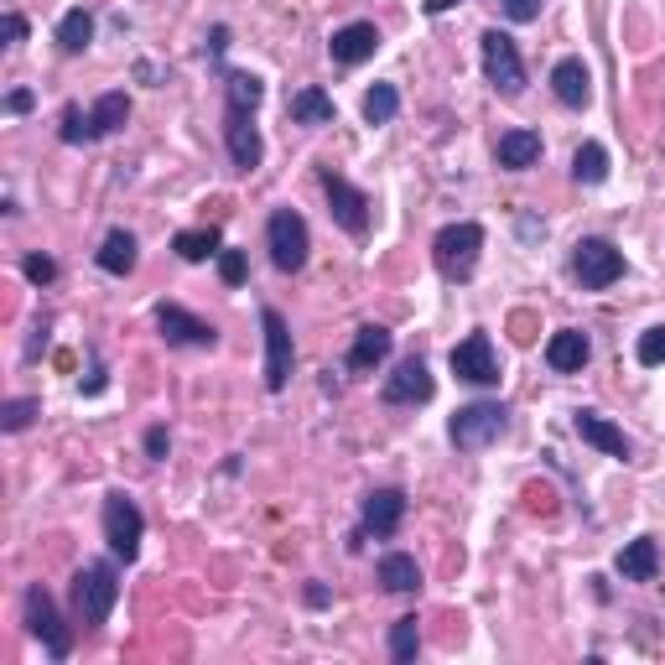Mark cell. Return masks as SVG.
<instances>
[{"instance_id":"6da1fadb","label":"cell","mask_w":665,"mask_h":665,"mask_svg":"<svg viewBox=\"0 0 665 665\" xmlns=\"http://www.w3.org/2000/svg\"><path fill=\"white\" fill-rule=\"evenodd\" d=\"M120 603V577L115 567H104V562H89V567H78V577H73V608H78V618L89 624V629H99L104 618L115 614Z\"/></svg>"},{"instance_id":"7a4b0ae2","label":"cell","mask_w":665,"mask_h":665,"mask_svg":"<svg viewBox=\"0 0 665 665\" xmlns=\"http://www.w3.org/2000/svg\"><path fill=\"white\" fill-rule=\"evenodd\" d=\"M478 250H484V229L478 224H448L442 235L431 239V261L448 281H468L478 271Z\"/></svg>"},{"instance_id":"3957f363","label":"cell","mask_w":665,"mask_h":665,"mask_svg":"<svg viewBox=\"0 0 665 665\" xmlns=\"http://www.w3.org/2000/svg\"><path fill=\"white\" fill-rule=\"evenodd\" d=\"M265 244H271V265L276 271H302L308 265V250H312V235H308V218L297 209H276L271 224H265Z\"/></svg>"},{"instance_id":"277c9868","label":"cell","mask_w":665,"mask_h":665,"mask_svg":"<svg viewBox=\"0 0 665 665\" xmlns=\"http://www.w3.org/2000/svg\"><path fill=\"white\" fill-rule=\"evenodd\" d=\"M452 448L457 452H484L489 442H499L504 437V405L494 401H474V405H463L457 416H452Z\"/></svg>"},{"instance_id":"5b68a950","label":"cell","mask_w":665,"mask_h":665,"mask_svg":"<svg viewBox=\"0 0 665 665\" xmlns=\"http://www.w3.org/2000/svg\"><path fill=\"white\" fill-rule=\"evenodd\" d=\"M141 536H146V520L136 510V499L125 494H110L104 499V541L115 551L120 562H136L141 556Z\"/></svg>"},{"instance_id":"8992f818","label":"cell","mask_w":665,"mask_h":665,"mask_svg":"<svg viewBox=\"0 0 665 665\" xmlns=\"http://www.w3.org/2000/svg\"><path fill=\"white\" fill-rule=\"evenodd\" d=\"M484 78L504 99H515L525 89V63H520V52H515L510 32H484Z\"/></svg>"},{"instance_id":"52a82bcc","label":"cell","mask_w":665,"mask_h":665,"mask_svg":"<svg viewBox=\"0 0 665 665\" xmlns=\"http://www.w3.org/2000/svg\"><path fill=\"white\" fill-rule=\"evenodd\" d=\"M22 608H26V624H32V635L42 640V650H48L52 661H68L73 640H68V629H63V618H58V603H52V593L42 588V582H37V588H26Z\"/></svg>"},{"instance_id":"ba28073f","label":"cell","mask_w":665,"mask_h":665,"mask_svg":"<svg viewBox=\"0 0 665 665\" xmlns=\"http://www.w3.org/2000/svg\"><path fill=\"white\" fill-rule=\"evenodd\" d=\"M572 276L582 281V291H603V286H614L624 276V255L608 239H582L572 250Z\"/></svg>"},{"instance_id":"9c48e42d","label":"cell","mask_w":665,"mask_h":665,"mask_svg":"<svg viewBox=\"0 0 665 665\" xmlns=\"http://www.w3.org/2000/svg\"><path fill=\"white\" fill-rule=\"evenodd\" d=\"M261 328H265V390H286L291 380V364H297V349H291V328L276 308L261 312Z\"/></svg>"},{"instance_id":"30bf717a","label":"cell","mask_w":665,"mask_h":665,"mask_svg":"<svg viewBox=\"0 0 665 665\" xmlns=\"http://www.w3.org/2000/svg\"><path fill=\"white\" fill-rule=\"evenodd\" d=\"M452 375L468 385H499V359H494V343H489V332H468L457 349L448 354Z\"/></svg>"},{"instance_id":"8fae6325","label":"cell","mask_w":665,"mask_h":665,"mask_svg":"<svg viewBox=\"0 0 665 665\" xmlns=\"http://www.w3.org/2000/svg\"><path fill=\"white\" fill-rule=\"evenodd\" d=\"M323 192H328V214L338 218V229H349V235H364V229H369V198H364L349 177L323 172Z\"/></svg>"},{"instance_id":"7c38bea8","label":"cell","mask_w":665,"mask_h":665,"mask_svg":"<svg viewBox=\"0 0 665 665\" xmlns=\"http://www.w3.org/2000/svg\"><path fill=\"white\" fill-rule=\"evenodd\" d=\"M156 328H162V338L166 343H177V349H214L218 343L214 323H203V317H192V312L172 308V302L156 308Z\"/></svg>"},{"instance_id":"4fadbf2b","label":"cell","mask_w":665,"mask_h":665,"mask_svg":"<svg viewBox=\"0 0 665 665\" xmlns=\"http://www.w3.org/2000/svg\"><path fill=\"white\" fill-rule=\"evenodd\" d=\"M437 380H431V369L422 359H401L396 364V375L385 380V405H427Z\"/></svg>"},{"instance_id":"5bb4252c","label":"cell","mask_w":665,"mask_h":665,"mask_svg":"<svg viewBox=\"0 0 665 665\" xmlns=\"http://www.w3.org/2000/svg\"><path fill=\"white\" fill-rule=\"evenodd\" d=\"M224 146H229V156H235L239 172H255L265 156L261 130H255V120L244 115V110H229V115H224Z\"/></svg>"},{"instance_id":"9a60e30c","label":"cell","mask_w":665,"mask_h":665,"mask_svg":"<svg viewBox=\"0 0 665 665\" xmlns=\"http://www.w3.org/2000/svg\"><path fill=\"white\" fill-rule=\"evenodd\" d=\"M375 48H380V32L369 22H349V26H338L328 37V52H332V63H343V68H354V63H364V58H375Z\"/></svg>"},{"instance_id":"2e32d148","label":"cell","mask_w":665,"mask_h":665,"mask_svg":"<svg viewBox=\"0 0 665 665\" xmlns=\"http://www.w3.org/2000/svg\"><path fill=\"white\" fill-rule=\"evenodd\" d=\"M572 427H577V437H582L588 448L608 452V457H629V437H624L608 416H598V411H577V416H572Z\"/></svg>"},{"instance_id":"e0dca14e","label":"cell","mask_w":665,"mask_h":665,"mask_svg":"<svg viewBox=\"0 0 665 665\" xmlns=\"http://www.w3.org/2000/svg\"><path fill=\"white\" fill-rule=\"evenodd\" d=\"M405 520V494L401 489H375L364 499V530L369 536H396Z\"/></svg>"},{"instance_id":"ac0fdd59","label":"cell","mask_w":665,"mask_h":665,"mask_svg":"<svg viewBox=\"0 0 665 665\" xmlns=\"http://www.w3.org/2000/svg\"><path fill=\"white\" fill-rule=\"evenodd\" d=\"M551 89H556V99H562L567 110H582V104L593 99V73L582 68V58H562V63L551 68Z\"/></svg>"},{"instance_id":"d6986e66","label":"cell","mask_w":665,"mask_h":665,"mask_svg":"<svg viewBox=\"0 0 665 665\" xmlns=\"http://www.w3.org/2000/svg\"><path fill=\"white\" fill-rule=\"evenodd\" d=\"M618 577L624 582H655V572H661V547H655V536H640V541H629V547L618 551Z\"/></svg>"},{"instance_id":"ffe728a7","label":"cell","mask_w":665,"mask_h":665,"mask_svg":"<svg viewBox=\"0 0 665 665\" xmlns=\"http://www.w3.org/2000/svg\"><path fill=\"white\" fill-rule=\"evenodd\" d=\"M588 332H577V328H562V332H551V343H547V364L556 369V375H577L582 364H588Z\"/></svg>"},{"instance_id":"44dd1931","label":"cell","mask_w":665,"mask_h":665,"mask_svg":"<svg viewBox=\"0 0 665 665\" xmlns=\"http://www.w3.org/2000/svg\"><path fill=\"white\" fill-rule=\"evenodd\" d=\"M494 162L504 166V172H525V166L541 162V136L536 130H504L494 146Z\"/></svg>"},{"instance_id":"7402d4cb","label":"cell","mask_w":665,"mask_h":665,"mask_svg":"<svg viewBox=\"0 0 665 665\" xmlns=\"http://www.w3.org/2000/svg\"><path fill=\"white\" fill-rule=\"evenodd\" d=\"M385 359H390V332L375 328V323H369V328H359L354 349H349V369H354V375H369V369L385 364Z\"/></svg>"},{"instance_id":"603a6c76","label":"cell","mask_w":665,"mask_h":665,"mask_svg":"<svg viewBox=\"0 0 665 665\" xmlns=\"http://www.w3.org/2000/svg\"><path fill=\"white\" fill-rule=\"evenodd\" d=\"M95 261H99V271H110V276H130V271H136V235H125V229L104 235Z\"/></svg>"},{"instance_id":"cb8c5ba5","label":"cell","mask_w":665,"mask_h":665,"mask_svg":"<svg viewBox=\"0 0 665 665\" xmlns=\"http://www.w3.org/2000/svg\"><path fill=\"white\" fill-rule=\"evenodd\" d=\"M380 582H385V593H416V588H422V567H416V556L390 551V556L380 562Z\"/></svg>"},{"instance_id":"d4e9b609","label":"cell","mask_w":665,"mask_h":665,"mask_svg":"<svg viewBox=\"0 0 665 665\" xmlns=\"http://www.w3.org/2000/svg\"><path fill=\"white\" fill-rule=\"evenodd\" d=\"M286 110H291L297 125H332V115H338V110H332V95H323V89H297Z\"/></svg>"},{"instance_id":"484cf974","label":"cell","mask_w":665,"mask_h":665,"mask_svg":"<svg viewBox=\"0 0 665 665\" xmlns=\"http://www.w3.org/2000/svg\"><path fill=\"white\" fill-rule=\"evenodd\" d=\"M125 120H130V99L120 95V89H115V95H104V99L95 104V110H89V125H95V141H99V136H115V130L125 125Z\"/></svg>"},{"instance_id":"4316f807","label":"cell","mask_w":665,"mask_h":665,"mask_svg":"<svg viewBox=\"0 0 665 665\" xmlns=\"http://www.w3.org/2000/svg\"><path fill=\"white\" fill-rule=\"evenodd\" d=\"M224 99H229V110L255 115V104L265 99V84L255 78V73H229V78H224Z\"/></svg>"},{"instance_id":"83f0119b","label":"cell","mask_w":665,"mask_h":665,"mask_svg":"<svg viewBox=\"0 0 665 665\" xmlns=\"http://www.w3.org/2000/svg\"><path fill=\"white\" fill-rule=\"evenodd\" d=\"M572 177H577V183H588V188L603 183V177H608V151H603L598 141H582L577 146V156H572Z\"/></svg>"},{"instance_id":"f1b7e54d","label":"cell","mask_w":665,"mask_h":665,"mask_svg":"<svg viewBox=\"0 0 665 665\" xmlns=\"http://www.w3.org/2000/svg\"><path fill=\"white\" fill-rule=\"evenodd\" d=\"M172 250H177L183 261H209V255L224 250V239H218V229H183V235L172 239Z\"/></svg>"},{"instance_id":"f546056e","label":"cell","mask_w":665,"mask_h":665,"mask_svg":"<svg viewBox=\"0 0 665 665\" xmlns=\"http://www.w3.org/2000/svg\"><path fill=\"white\" fill-rule=\"evenodd\" d=\"M89 37H95V22H89V11H84V5L68 11V16L58 22V48L63 52H84L89 48Z\"/></svg>"},{"instance_id":"4dcf8cb0","label":"cell","mask_w":665,"mask_h":665,"mask_svg":"<svg viewBox=\"0 0 665 665\" xmlns=\"http://www.w3.org/2000/svg\"><path fill=\"white\" fill-rule=\"evenodd\" d=\"M401 110V95H396V84H375L369 95H364V120L369 125H390Z\"/></svg>"},{"instance_id":"1f68e13d","label":"cell","mask_w":665,"mask_h":665,"mask_svg":"<svg viewBox=\"0 0 665 665\" xmlns=\"http://www.w3.org/2000/svg\"><path fill=\"white\" fill-rule=\"evenodd\" d=\"M416 650H422V629H416V618H396L390 624V655L396 661H416Z\"/></svg>"},{"instance_id":"d6a6232c","label":"cell","mask_w":665,"mask_h":665,"mask_svg":"<svg viewBox=\"0 0 665 665\" xmlns=\"http://www.w3.org/2000/svg\"><path fill=\"white\" fill-rule=\"evenodd\" d=\"M635 359H640L644 369L665 364V323H661V328H644L640 332V349H635Z\"/></svg>"},{"instance_id":"836d02e7","label":"cell","mask_w":665,"mask_h":665,"mask_svg":"<svg viewBox=\"0 0 665 665\" xmlns=\"http://www.w3.org/2000/svg\"><path fill=\"white\" fill-rule=\"evenodd\" d=\"M32 416H37V401H5L0 405V427L5 431H26L32 427Z\"/></svg>"},{"instance_id":"e575fe53","label":"cell","mask_w":665,"mask_h":665,"mask_svg":"<svg viewBox=\"0 0 665 665\" xmlns=\"http://www.w3.org/2000/svg\"><path fill=\"white\" fill-rule=\"evenodd\" d=\"M63 141H68V146L95 141V125H89V115H84V110H63Z\"/></svg>"},{"instance_id":"d590c367","label":"cell","mask_w":665,"mask_h":665,"mask_svg":"<svg viewBox=\"0 0 665 665\" xmlns=\"http://www.w3.org/2000/svg\"><path fill=\"white\" fill-rule=\"evenodd\" d=\"M218 276H224V286H239L244 276H250V265H244V250H218Z\"/></svg>"},{"instance_id":"8d00e7d4","label":"cell","mask_w":665,"mask_h":665,"mask_svg":"<svg viewBox=\"0 0 665 665\" xmlns=\"http://www.w3.org/2000/svg\"><path fill=\"white\" fill-rule=\"evenodd\" d=\"M22 271H26V281H32V286L58 281V261H52V255H26Z\"/></svg>"},{"instance_id":"74e56055","label":"cell","mask_w":665,"mask_h":665,"mask_svg":"<svg viewBox=\"0 0 665 665\" xmlns=\"http://www.w3.org/2000/svg\"><path fill=\"white\" fill-rule=\"evenodd\" d=\"M504 16L510 22H536L541 16V0H504Z\"/></svg>"},{"instance_id":"f35d334b","label":"cell","mask_w":665,"mask_h":665,"mask_svg":"<svg viewBox=\"0 0 665 665\" xmlns=\"http://www.w3.org/2000/svg\"><path fill=\"white\" fill-rule=\"evenodd\" d=\"M5 110H11V115H26V110H32V95H26V89H11V95H5Z\"/></svg>"},{"instance_id":"ab89813d","label":"cell","mask_w":665,"mask_h":665,"mask_svg":"<svg viewBox=\"0 0 665 665\" xmlns=\"http://www.w3.org/2000/svg\"><path fill=\"white\" fill-rule=\"evenodd\" d=\"M146 452H151V457H166V431L162 427L146 431Z\"/></svg>"},{"instance_id":"60d3db41","label":"cell","mask_w":665,"mask_h":665,"mask_svg":"<svg viewBox=\"0 0 665 665\" xmlns=\"http://www.w3.org/2000/svg\"><path fill=\"white\" fill-rule=\"evenodd\" d=\"M22 37H26V16L11 11V16H5V42H22Z\"/></svg>"},{"instance_id":"b9f144b4","label":"cell","mask_w":665,"mask_h":665,"mask_svg":"<svg viewBox=\"0 0 665 665\" xmlns=\"http://www.w3.org/2000/svg\"><path fill=\"white\" fill-rule=\"evenodd\" d=\"M229 48V32H224V26H214V37H209V52H224Z\"/></svg>"},{"instance_id":"7bdbcfd3","label":"cell","mask_w":665,"mask_h":665,"mask_svg":"<svg viewBox=\"0 0 665 665\" xmlns=\"http://www.w3.org/2000/svg\"><path fill=\"white\" fill-rule=\"evenodd\" d=\"M422 5H427V16H442V11H452L457 0H422Z\"/></svg>"},{"instance_id":"ee69618b","label":"cell","mask_w":665,"mask_h":665,"mask_svg":"<svg viewBox=\"0 0 665 665\" xmlns=\"http://www.w3.org/2000/svg\"><path fill=\"white\" fill-rule=\"evenodd\" d=\"M84 390H89V396H99V390H104V369H95V375L84 380Z\"/></svg>"}]
</instances>
